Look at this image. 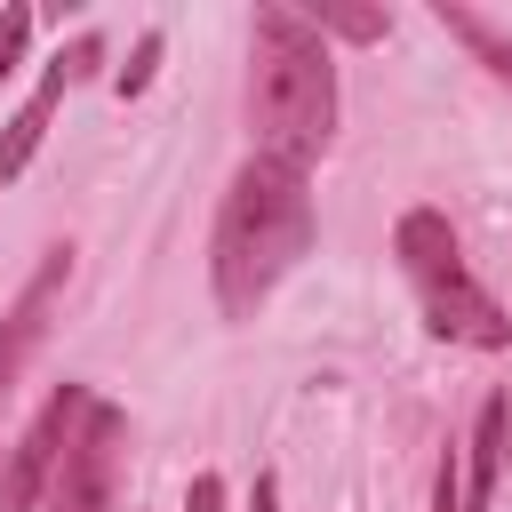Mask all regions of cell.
<instances>
[{"mask_svg": "<svg viewBox=\"0 0 512 512\" xmlns=\"http://www.w3.org/2000/svg\"><path fill=\"white\" fill-rule=\"evenodd\" d=\"M432 16H440V24H448V32H456V40H464V48H472V56H480V64H488L504 88H512V40H504L488 16H472V8H456V0H440Z\"/></svg>", "mask_w": 512, "mask_h": 512, "instance_id": "9c48e42d", "label": "cell"}, {"mask_svg": "<svg viewBox=\"0 0 512 512\" xmlns=\"http://www.w3.org/2000/svg\"><path fill=\"white\" fill-rule=\"evenodd\" d=\"M312 32H320V40H328V32H336V40H384L392 16H384V8H336V0H320V8H312Z\"/></svg>", "mask_w": 512, "mask_h": 512, "instance_id": "30bf717a", "label": "cell"}, {"mask_svg": "<svg viewBox=\"0 0 512 512\" xmlns=\"http://www.w3.org/2000/svg\"><path fill=\"white\" fill-rule=\"evenodd\" d=\"M64 272H72V248H48V256H40V272L24 280V296L8 304V320H0V400L16 392L24 360L40 352V336H48V312H56V288H64Z\"/></svg>", "mask_w": 512, "mask_h": 512, "instance_id": "52a82bcc", "label": "cell"}, {"mask_svg": "<svg viewBox=\"0 0 512 512\" xmlns=\"http://www.w3.org/2000/svg\"><path fill=\"white\" fill-rule=\"evenodd\" d=\"M24 40H32V8H0V88H8L16 64H24Z\"/></svg>", "mask_w": 512, "mask_h": 512, "instance_id": "7c38bea8", "label": "cell"}, {"mask_svg": "<svg viewBox=\"0 0 512 512\" xmlns=\"http://www.w3.org/2000/svg\"><path fill=\"white\" fill-rule=\"evenodd\" d=\"M120 456H128V416L88 392L80 424H72L64 448L48 456V480H40V504H32V512H112V496H120Z\"/></svg>", "mask_w": 512, "mask_h": 512, "instance_id": "277c9868", "label": "cell"}, {"mask_svg": "<svg viewBox=\"0 0 512 512\" xmlns=\"http://www.w3.org/2000/svg\"><path fill=\"white\" fill-rule=\"evenodd\" d=\"M96 64H104V40H96V32H80V40H72V48L48 64V80L32 88V104H24V112L0 128V184H16V176L32 168V152H40L48 120H56V104H64V88H72V80H88Z\"/></svg>", "mask_w": 512, "mask_h": 512, "instance_id": "5b68a950", "label": "cell"}, {"mask_svg": "<svg viewBox=\"0 0 512 512\" xmlns=\"http://www.w3.org/2000/svg\"><path fill=\"white\" fill-rule=\"evenodd\" d=\"M312 192L296 168L280 160H240L224 208H216V240H208V280H216V312L224 320H256L264 296L312 256Z\"/></svg>", "mask_w": 512, "mask_h": 512, "instance_id": "6da1fadb", "label": "cell"}, {"mask_svg": "<svg viewBox=\"0 0 512 512\" xmlns=\"http://www.w3.org/2000/svg\"><path fill=\"white\" fill-rule=\"evenodd\" d=\"M248 512H280V480H272V472H256V496H248Z\"/></svg>", "mask_w": 512, "mask_h": 512, "instance_id": "9a60e30c", "label": "cell"}, {"mask_svg": "<svg viewBox=\"0 0 512 512\" xmlns=\"http://www.w3.org/2000/svg\"><path fill=\"white\" fill-rule=\"evenodd\" d=\"M504 456H512V400H504V392H488V400H480V424H472L464 512H488V496H496V472H504Z\"/></svg>", "mask_w": 512, "mask_h": 512, "instance_id": "ba28073f", "label": "cell"}, {"mask_svg": "<svg viewBox=\"0 0 512 512\" xmlns=\"http://www.w3.org/2000/svg\"><path fill=\"white\" fill-rule=\"evenodd\" d=\"M392 256H400V272H408V288L424 304V328L440 344H472V352H504L512 344L504 304L472 280V264H464V248H456L440 208H408L400 232H392Z\"/></svg>", "mask_w": 512, "mask_h": 512, "instance_id": "3957f363", "label": "cell"}, {"mask_svg": "<svg viewBox=\"0 0 512 512\" xmlns=\"http://www.w3.org/2000/svg\"><path fill=\"white\" fill-rule=\"evenodd\" d=\"M80 408H88V384H64V392H48V408L32 416V432L0 456V512H32L40 504V480H48V456L64 448V432L80 424Z\"/></svg>", "mask_w": 512, "mask_h": 512, "instance_id": "8992f818", "label": "cell"}, {"mask_svg": "<svg viewBox=\"0 0 512 512\" xmlns=\"http://www.w3.org/2000/svg\"><path fill=\"white\" fill-rule=\"evenodd\" d=\"M160 48H168V40H160V32H144V40H136V56L112 72V88H120V96H144V88H152V64H160Z\"/></svg>", "mask_w": 512, "mask_h": 512, "instance_id": "8fae6325", "label": "cell"}, {"mask_svg": "<svg viewBox=\"0 0 512 512\" xmlns=\"http://www.w3.org/2000/svg\"><path fill=\"white\" fill-rule=\"evenodd\" d=\"M184 512H224V480H216V472H192V488H184Z\"/></svg>", "mask_w": 512, "mask_h": 512, "instance_id": "5bb4252c", "label": "cell"}, {"mask_svg": "<svg viewBox=\"0 0 512 512\" xmlns=\"http://www.w3.org/2000/svg\"><path fill=\"white\" fill-rule=\"evenodd\" d=\"M248 128H256V160H280L296 176L336 136V64H328V40L312 32V16H296V8H256Z\"/></svg>", "mask_w": 512, "mask_h": 512, "instance_id": "7a4b0ae2", "label": "cell"}, {"mask_svg": "<svg viewBox=\"0 0 512 512\" xmlns=\"http://www.w3.org/2000/svg\"><path fill=\"white\" fill-rule=\"evenodd\" d=\"M432 512H464V464H456V448H448L440 472H432Z\"/></svg>", "mask_w": 512, "mask_h": 512, "instance_id": "4fadbf2b", "label": "cell"}]
</instances>
